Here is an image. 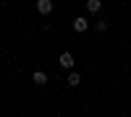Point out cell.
Instances as JSON below:
<instances>
[{
	"label": "cell",
	"mask_w": 131,
	"mask_h": 117,
	"mask_svg": "<svg viewBox=\"0 0 131 117\" xmlns=\"http://www.w3.org/2000/svg\"><path fill=\"white\" fill-rule=\"evenodd\" d=\"M37 13L39 16H50L52 13V0H37Z\"/></svg>",
	"instance_id": "obj_1"
},
{
	"label": "cell",
	"mask_w": 131,
	"mask_h": 117,
	"mask_svg": "<svg viewBox=\"0 0 131 117\" xmlns=\"http://www.w3.org/2000/svg\"><path fill=\"white\" fill-rule=\"evenodd\" d=\"M86 29H89V21H86L84 16H79V18H73V31H76V34H84Z\"/></svg>",
	"instance_id": "obj_2"
},
{
	"label": "cell",
	"mask_w": 131,
	"mask_h": 117,
	"mask_svg": "<svg viewBox=\"0 0 131 117\" xmlns=\"http://www.w3.org/2000/svg\"><path fill=\"white\" fill-rule=\"evenodd\" d=\"M31 81H34L37 86H45V83L50 81V76H47L45 70H34V73H31Z\"/></svg>",
	"instance_id": "obj_3"
},
{
	"label": "cell",
	"mask_w": 131,
	"mask_h": 117,
	"mask_svg": "<svg viewBox=\"0 0 131 117\" xmlns=\"http://www.w3.org/2000/svg\"><path fill=\"white\" fill-rule=\"evenodd\" d=\"M60 65L63 68H68V70H73V55H71V52H60Z\"/></svg>",
	"instance_id": "obj_4"
},
{
	"label": "cell",
	"mask_w": 131,
	"mask_h": 117,
	"mask_svg": "<svg viewBox=\"0 0 131 117\" xmlns=\"http://www.w3.org/2000/svg\"><path fill=\"white\" fill-rule=\"evenodd\" d=\"M86 10H89L92 16H97L102 10V0H86Z\"/></svg>",
	"instance_id": "obj_5"
},
{
	"label": "cell",
	"mask_w": 131,
	"mask_h": 117,
	"mask_svg": "<svg viewBox=\"0 0 131 117\" xmlns=\"http://www.w3.org/2000/svg\"><path fill=\"white\" fill-rule=\"evenodd\" d=\"M66 83H68L71 89H73V86H79V83H81V76H79V73H76V70H71L68 76H66Z\"/></svg>",
	"instance_id": "obj_6"
},
{
	"label": "cell",
	"mask_w": 131,
	"mask_h": 117,
	"mask_svg": "<svg viewBox=\"0 0 131 117\" xmlns=\"http://www.w3.org/2000/svg\"><path fill=\"white\" fill-rule=\"evenodd\" d=\"M94 29L100 31V34H105V31H107V24H105V21H97V24H94Z\"/></svg>",
	"instance_id": "obj_7"
}]
</instances>
